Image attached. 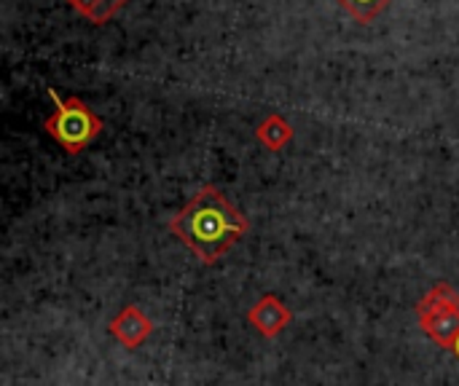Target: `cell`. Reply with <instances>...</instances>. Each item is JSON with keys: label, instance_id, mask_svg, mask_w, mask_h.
Instances as JSON below:
<instances>
[{"label": "cell", "instance_id": "1", "mask_svg": "<svg viewBox=\"0 0 459 386\" xmlns=\"http://www.w3.org/2000/svg\"><path fill=\"white\" fill-rule=\"evenodd\" d=\"M247 228V218L215 185H202L194 199L169 218V231L207 266L223 258Z\"/></svg>", "mask_w": 459, "mask_h": 386}, {"label": "cell", "instance_id": "2", "mask_svg": "<svg viewBox=\"0 0 459 386\" xmlns=\"http://www.w3.org/2000/svg\"><path fill=\"white\" fill-rule=\"evenodd\" d=\"M46 94L54 102V113L43 121V129L65 153L78 156L100 137L102 118L81 97H62L54 86H46Z\"/></svg>", "mask_w": 459, "mask_h": 386}, {"label": "cell", "instance_id": "3", "mask_svg": "<svg viewBox=\"0 0 459 386\" xmlns=\"http://www.w3.org/2000/svg\"><path fill=\"white\" fill-rule=\"evenodd\" d=\"M417 317L422 333L433 344H438L441 349H452L459 336V293L452 285L438 282L417 304Z\"/></svg>", "mask_w": 459, "mask_h": 386}, {"label": "cell", "instance_id": "4", "mask_svg": "<svg viewBox=\"0 0 459 386\" xmlns=\"http://www.w3.org/2000/svg\"><path fill=\"white\" fill-rule=\"evenodd\" d=\"M110 336L124 347V349H140L148 339H151V333H153V322L143 314V309L137 306V304H129V306H124L116 317H113V322H110Z\"/></svg>", "mask_w": 459, "mask_h": 386}, {"label": "cell", "instance_id": "5", "mask_svg": "<svg viewBox=\"0 0 459 386\" xmlns=\"http://www.w3.org/2000/svg\"><path fill=\"white\" fill-rule=\"evenodd\" d=\"M247 322L264 336V339H277L280 333H285L293 322V312L285 306V301H280L277 296H264L250 312H247Z\"/></svg>", "mask_w": 459, "mask_h": 386}, {"label": "cell", "instance_id": "6", "mask_svg": "<svg viewBox=\"0 0 459 386\" xmlns=\"http://www.w3.org/2000/svg\"><path fill=\"white\" fill-rule=\"evenodd\" d=\"M293 124L285 118V116H280V113H269L261 124H258V129H255V140L264 145V148H269V150H282V148H288L290 142H293Z\"/></svg>", "mask_w": 459, "mask_h": 386}, {"label": "cell", "instance_id": "7", "mask_svg": "<svg viewBox=\"0 0 459 386\" xmlns=\"http://www.w3.org/2000/svg\"><path fill=\"white\" fill-rule=\"evenodd\" d=\"M78 13H83L89 21L94 24H105L110 16L118 13V8H124L129 0H67Z\"/></svg>", "mask_w": 459, "mask_h": 386}, {"label": "cell", "instance_id": "8", "mask_svg": "<svg viewBox=\"0 0 459 386\" xmlns=\"http://www.w3.org/2000/svg\"><path fill=\"white\" fill-rule=\"evenodd\" d=\"M355 21H360V24H368V21H374L393 0H336Z\"/></svg>", "mask_w": 459, "mask_h": 386}, {"label": "cell", "instance_id": "9", "mask_svg": "<svg viewBox=\"0 0 459 386\" xmlns=\"http://www.w3.org/2000/svg\"><path fill=\"white\" fill-rule=\"evenodd\" d=\"M452 352H455V357L459 360V336H457V341H455V347H452Z\"/></svg>", "mask_w": 459, "mask_h": 386}]
</instances>
